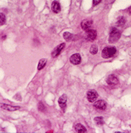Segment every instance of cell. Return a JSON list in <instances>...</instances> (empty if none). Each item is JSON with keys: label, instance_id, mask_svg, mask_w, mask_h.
Here are the masks:
<instances>
[{"label": "cell", "instance_id": "obj_3", "mask_svg": "<svg viewBox=\"0 0 131 133\" xmlns=\"http://www.w3.org/2000/svg\"><path fill=\"white\" fill-rule=\"evenodd\" d=\"M67 100H68V97L65 94L64 95H62L59 99H58V103H59V106L60 107V109H62V111L64 112L66 107H67Z\"/></svg>", "mask_w": 131, "mask_h": 133}, {"label": "cell", "instance_id": "obj_13", "mask_svg": "<svg viewBox=\"0 0 131 133\" xmlns=\"http://www.w3.org/2000/svg\"><path fill=\"white\" fill-rule=\"evenodd\" d=\"M75 130L77 131V132H86V128H85V127L82 124H76L75 125Z\"/></svg>", "mask_w": 131, "mask_h": 133}, {"label": "cell", "instance_id": "obj_14", "mask_svg": "<svg viewBox=\"0 0 131 133\" xmlns=\"http://www.w3.org/2000/svg\"><path fill=\"white\" fill-rule=\"evenodd\" d=\"M46 62H47V60L45 59V58H42V59H41V60H39L37 69H38V70L42 69L44 68V66L46 65Z\"/></svg>", "mask_w": 131, "mask_h": 133}, {"label": "cell", "instance_id": "obj_16", "mask_svg": "<svg viewBox=\"0 0 131 133\" xmlns=\"http://www.w3.org/2000/svg\"><path fill=\"white\" fill-rule=\"evenodd\" d=\"M125 23H126V20H125L124 17H120V18L118 19V21L116 22V25L118 26H123L125 25Z\"/></svg>", "mask_w": 131, "mask_h": 133}, {"label": "cell", "instance_id": "obj_8", "mask_svg": "<svg viewBox=\"0 0 131 133\" xmlns=\"http://www.w3.org/2000/svg\"><path fill=\"white\" fill-rule=\"evenodd\" d=\"M70 62L73 65H78L81 62V56L79 54H74L70 58Z\"/></svg>", "mask_w": 131, "mask_h": 133}, {"label": "cell", "instance_id": "obj_2", "mask_svg": "<svg viewBox=\"0 0 131 133\" xmlns=\"http://www.w3.org/2000/svg\"><path fill=\"white\" fill-rule=\"evenodd\" d=\"M121 33L116 28H113L110 32V35H109V43H116L118 40V39L120 38Z\"/></svg>", "mask_w": 131, "mask_h": 133}, {"label": "cell", "instance_id": "obj_5", "mask_svg": "<svg viewBox=\"0 0 131 133\" xmlns=\"http://www.w3.org/2000/svg\"><path fill=\"white\" fill-rule=\"evenodd\" d=\"M64 47H65V43H60V45H58V47H56L54 51H53V52H52V57L53 58H56V57H58V55L60 54V52H61V51H63V49L64 48Z\"/></svg>", "mask_w": 131, "mask_h": 133}, {"label": "cell", "instance_id": "obj_19", "mask_svg": "<svg viewBox=\"0 0 131 133\" xmlns=\"http://www.w3.org/2000/svg\"><path fill=\"white\" fill-rule=\"evenodd\" d=\"M5 22H6V17L2 13H1L0 14V25H3L5 24Z\"/></svg>", "mask_w": 131, "mask_h": 133}, {"label": "cell", "instance_id": "obj_12", "mask_svg": "<svg viewBox=\"0 0 131 133\" xmlns=\"http://www.w3.org/2000/svg\"><path fill=\"white\" fill-rule=\"evenodd\" d=\"M51 9H52L53 12L55 14H58L60 11V5L58 2L56 1H54L52 3V5H51Z\"/></svg>", "mask_w": 131, "mask_h": 133}, {"label": "cell", "instance_id": "obj_4", "mask_svg": "<svg viewBox=\"0 0 131 133\" xmlns=\"http://www.w3.org/2000/svg\"><path fill=\"white\" fill-rule=\"evenodd\" d=\"M98 94L95 90H90L87 92V99L90 102H94L96 100Z\"/></svg>", "mask_w": 131, "mask_h": 133}, {"label": "cell", "instance_id": "obj_22", "mask_svg": "<svg viewBox=\"0 0 131 133\" xmlns=\"http://www.w3.org/2000/svg\"><path fill=\"white\" fill-rule=\"evenodd\" d=\"M128 13H129V14L131 15V7L128 9Z\"/></svg>", "mask_w": 131, "mask_h": 133}, {"label": "cell", "instance_id": "obj_7", "mask_svg": "<svg viewBox=\"0 0 131 133\" xmlns=\"http://www.w3.org/2000/svg\"><path fill=\"white\" fill-rule=\"evenodd\" d=\"M107 84L110 85V86H114V85H116L118 84V80L117 78V76L115 75H110L108 76V77L107 78Z\"/></svg>", "mask_w": 131, "mask_h": 133}, {"label": "cell", "instance_id": "obj_9", "mask_svg": "<svg viewBox=\"0 0 131 133\" xmlns=\"http://www.w3.org/2000/svg\"><path fill=\"white\" fill-rule=\"evenodd\" d=\"M92 24H93V21L92 20H90V19H86V20H84L82 21L81 23V27L82 29L85 31H88L90 27L92 26Z\"/></svg>", "mask_w": 131, "mask_h": 133}, {"label": "cell", "instance_id": "obj_10", "mask_svg": "<svg viewBox=\"0 0 131 133\" xmlns=\"http://www.w3.org/2000/svg\"><path fill=\"white\" fill-rule=\"evenodd\" d=\"M86 38L90 41H94L96 38V32L93 29H89L86 31Z\"/></svg>", "mask_w": 131, "mask_h": 133}, {"label": "cell", "instance_id": "obj_17", "mask_svg": "<svg viewBox=\"0 0 131 133\" xmlns=\"http://www.w3.org/2000/svg\"><path fill=\"white\" fill-rule=\"evenodd\" d=\"M98 46L95 45V44H94V45L91 46L90 51V52L91 54H96V53H98Z\"/></svg>", "mask_w": 131, "mask_h": 133}, {"label": "cell", "instance_id": "obj_11", "mask_svg": "<svg viewBox=\"0 0 131 133\" xmlns=\"http://www.w3.org/2000/svg\"><path fill=\"white\" fill-rule=\"evenodd\" d=\"M1 108L6 110H8V111H16V110H18L20 109V106H10V105H6V104H1Z\"/></svg>", "mask_w": 131, "mask_h": 133}, {"label": "cell", "instance_id": "obj_6", "mask_svg": "<svg viewBox=\"0 0 131 133\" xmlns=\"http://www.w3.org/2000/svg\"><path fill=\"white\" fill-rule=\"evenodd\" d=\"M94 106L99 110H104L107 107V104L104 100H98L94 102Z\"/></svg>", "mask_w": 131, "mask_h": 133}, {"label": "cell", "instance_id": "obj_21", "mask_svg": "<svg viewBox=\"0 0 131 133\" xmlns=\"http://www.w3.org/2000/svg\"><path fill=\"white\" fill-rule=\"evenodd\" d=\"M101 0H93V5L94 6H96V5H98L100 3Z\"/></svg>", "mask_w": 131, "mask_h": 133}, {"label": "cell", "instance_id": "obj_18", "mask_svg": "<svg viewBox=\"0 0 131 133\" xmlns=\"http://www.w3.org/2000/svg\"><path fill=\"white\" fill-rule=\"evenodd\" d=\"M94 121H95V123L96 124H98V125H101V124H104V119L102 117H96L94 118Z\"/></svg>", "mask_w": 131, "mask_h": 133}, {"label": "cell", "instance_id": "obj_20", "mask_svg": "<svg viewBox=\"0 0 131 133\" xmlns=\"http://www.w3.org/2000/svg\"><path fill=\"white\" fill-rule=\"evenodd\" d=\"M38 109L39 111L44 112L45 109H46V107L44 106V105L42 104V102H39V103L38 104Z\"/></svg>", "mask_w": 131, "mask_h": 133}, {"label": "cell", "instance_id": "obj_1", "mask_svg": "<svg viewBox=\"0 0 131 133\" xmlns=\"http://www.w3.org/2000/svg\"><path fill=\"white\" fill-rule=\"evenodd\" d=\"M116 53V48L114 47H107L102 51V58H110L113 57Z\"/></svg>", "mask_w": 131, "mask_h": 133}, {"label": "cell", "instance_id": "obj_15", "mask_svg": "<svg viewBox=\"0 0 131 133\" xmlns=\"http://www.w3.org/2000/svg\"><path fill=\"white\" fill-rule=\"evenodd\" d=\"M63 36H64V40H65L66 41H68V42L71 41V40H72V37H73L72 34H71V33H70V32H64V35H63Z\"/></svg>", "mask_w": 131, "mask_h": 133}]
</instances>
